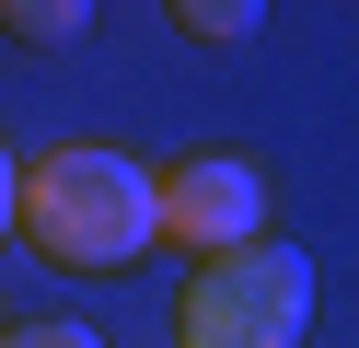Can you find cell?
Segmentation results:
<instances>
[{"instance_id": "obj_4", "label": "cell", "mask_w": 359, "mask_h": 348, "mask_svg": "<svg viewBox=\"0 0 359 348\" xmlns=\"http://www.w3.org/2000/svg\"><path fill=\"white\" fill-rule=\"evenodd\" d=\"M163 23H174V35H186V46H243V35H255L266 12H255V0H174Z\"/></svg>"}, {"instance_id": "obj_2", "label": "cell", "mask_w": 359, "mask_h": 348, "mask_svg": "<svg viewBox=\"0 0 359 348\" xmlns=\"http://www.w3.org/2000/svg\"><path fill=\"white\" fill-rule=\"evenodd\" d=\"M302 337H313V255L278 232L209 255L174 302V348H302Z\"/></svg>"}, {"instance_id": "obj_3", "label": "cell", "mask_w": 359, "mask_h": 348, "mask_svg": "<svg viewBox=\"0 0 359 348\" xmlns=\"http://www.w3.org/2000/svg\"><path fill=\"white\" fill-rule=\"evenodd\" d=\"M151 221H163V244L174 255H232V244H255L266 232V174L243 151H186V162H163L151 174Z\"/></svg>"}, {"instance_id": "obj_1", "label": "cell", "mask_w": 359, "mask_h": 348, "mask_svg": "<svg viewBox=\"0 0 359 348\" xmlns=\"http://www.w3.org/2000/svg\"><path fill=\"white\" fill-rule=\"evenodd\" d=\"M12 232H24L47 267H70V278L140 267V255L163 244V221H151V162L116 151V139H70V151L24 162V209H12Z\"/></svg>"}, {"instance_id": "obj_6", "label": "cell", "mask_w": 359, "mask_h": 348, "mask_svg": "<svg viewBox=\"0 0 359 348\" xmlns=\"http://www.w3.org/2000/svg\"><path fill=\"white\" fill-rule=\"evenodd\" d=\"M0 348H93V325H58V314L47 325H0Z\"/></svg>"}, {"instance_id": "obj_5", "label": "cell", "mask_w": 359, "mask_h": 348, "mask_svg": "<svg viewBox=\"0 0 359 348\" xmlns=\"http://www.w3.org/2000/svg\"><path fill=\"white\" fill-rule=\"evenodd\" d=\"M81 23H93L81 0H0V35H12V46H70Z\"/></svg>"}, {"instance_id": "obj_7", "label": "cell", "mask_w": 359, "mask_h": 348, "mask_svg": "<svg viewBox=\"0 0 359 348\" xmlns=\"http://www.w3.org/2000/svg\"><path fill=\"white\" fill-rule=\"evenodd\" d=\"M12 209H24V162L0 151V232H12Z\"/></svg>"}]
</instances>
